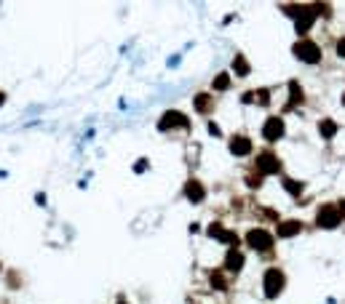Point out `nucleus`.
Wrapping results in <instances>:
<instances>
[{"label": "nucleus", "instance_id": "f257e3e1", "mask_svg": "<svg viewBox=\"0 0 345 304\" xmlns=\"http://www.w3.org/2000/svg\"><path fill=\"white\" fill-rule=\"evenodd\" d=\"M263 288H265V296L268 299H276L278 293H281V288H284V272L281 270H268L265 272V280H263Z\"/></svg>", "mask_w": 345, "mask_h": 304}, {"label": "nucleus", "instance_id": "f03ea898", "mask_svg": "<svg viewBox=\"0 0 345 304\" xmlns=\"http://www.w3.org/2000/svg\"><path fill=\"white\" fill-rule=\"evenodd\" d=\"M294 56L297 59H303V62H308V64H313V62H319L321 59V51H319V45H316L313 40H297L294 43Z\"/></svg>", "mask_w": 345, "mask_h": 304}, {"label": "nucleus", "instance_id": "7ed1b4c3", "mask_svg": "<svg viewBox=\"0 0 345 304\" xmlns=\"http://www.w3.org/2000/svg\"><path fill=\"white\" fill-rule=\"evenodd\" d=\"M246 243H249L254 251H270V248H273V235L257 227V230H251V232L246 235Z\"/></svg>", "mask_w": 345, "mask_h": 304}, {"label": "nucleus", "instance_id": "20e7f679", "mask_svg": "<svg viewBox=\"0 0 345 304\" xmlns=\"http://www.w3.org/2000/svg\"><path fill=\"white\" fill-rule=\"evenodd\" d=\"M316 222H319V227H324V230H334V227L340 224V214L334 206H321L319 214H316Z\"/></svg>", "mask_w": 345, "mask_h": 304}, {"label": "nucleus", "instance_id": "39448f33", "mask_svg": "<svg viewBox=\"0 0 345 304\" xmlns=\"http://www.w3.org/2000/svg\"><path fill=\"white\" fill-rule=\"evenodd\" d=\"M257 171L260 174H278L281 171V163H278V158L273 152H263V155H257Z\"/></svg>", "mask_w": 345, "mask_h": 304}, {"label": "nucleus", "instance_id": "423d86ee", "mask_svg": "<svg viewBox=\"0 0 345 304\" xmlns=\"http://www.w3.org/2000/svg\"><path fill=\"white\" fill-rule=\"evenodd\" d=\"M263 136L268 141H278L284 136V120L281 118H268L265 126H263Z\"/></svg>", "mask_w": 345, "mask_h": 304}, {"label": "nucleus", "instance_id": "0eeeda50", "mask_svg": "<svg viewBox=\"0 0 345 304\" xmlns=\"http://www.w3.org/2000/svg\"><path fill=\"white\" fill-rule=\"evenodd\" d=\"M209 235L214 237V240L228 243V245H233V248H238V235L230 232V230H225L222 224H211V227H209Z\"/></svg>", "mask_w": 345, "mask_h": 304}, {"label": "nucleus", "instance_id": "6e6552de", "mask_svg": "<svg viewBox=\"0 0 345 304\" xmlns=\"http://www.w3.org/2000/svg\"><path fill=\"white\" fill-rule=\"evenodd\" d=\"M171 126H182V128H188V118H185L182 112H166V115L161 118V123H158V128L166 131V128H171Z\"/></svg>", "mask_w": 345, "mask_h": 304}, {"label": "nucleus", "instance_id": "1a4fd4ad", "mask_svg": "<svg viewBox=\"0 0 345 304\" xmlns=\"http://www.w3.org/2000/svg\"><path fill=\"white\" fill-rule=\"evenodd\" d=\"M313 19H316L313 8H303V11H300V16H297V35H305L308 30H311Z\"/></svg>", "mask_w": 345, "mask_h": 304}, {"label": "nucleus", "instance_id": "9d476101", "mask_svg": "<svg viewBox=\"0 0 345 304\" xmlns=\"http://www.w3.org/2000/svg\"><path fill=\"white\" fill-rule=\"evenodd\" d=\"M241 267H244V254H241L238 248H230L228 256H225V270L230 272H238Z\"/></svg>", "mask_w": 345, "mask_h": 304}, {"label": "nucleus", "instance_id": "9b49d317", "mask_svg": "<svg viewBox=\"0 0 345 304\" xmlns=\"http://www.w3.org/2000/svg\"><path fill=\"white\" fill-rule=\"evenodd\" d=\"M230 152H233V155H249V152H251V141L244 139V136H236V139L230 141Z\"/></svg>", "mask_w": 345, "mask_h": 304}, {"label": "nucleus", "instance_id": "f8f14e48", "mask_svg": "<svg viewBox=\"0 0 345 304\" xmlns=\"http://www.w3.org/2000/svg\"><path fill=\"white\" fill-rule=\"evenodd\" d=\"M300 230H303L300 222H281L278 224V237H294L300 235Z\"/></svg>", "mask_w": 345, "mask_h": 304}, {"label": "nucleus", "instance_id": "ddd939ff", "mask_svg": "<svg viewBox=\"0 0 345 304\" xmlns=\"http://www.w3.org/2000/svg\"><path fill=\"white\" fill-rule=\"evenodd\" d=\"M185 195H188V200H193V203H201L203 200V187L198 184V182H188V187H185Z\"/></svg>", "mask_w": 345, "mask_h": 304}, {"label": "nucleus", "instance_id": "4468645a", "mask_svg": "<svg viewBox=\"0 0 345 304\" xmlns=\"http://www.w3.org/2000/svg\"><path fill=\"white\" fill-rule=\"evenodd\" d=\"M319 131H321L324 139H332L334 134H337V123H334V120H321L319 123Z\"/></svg>", "mask_w": 345, "mask_h": 304}, {"label": "nucleus", "instance_id": "2eb2a0df", "mask_svg": "<svg viewBox=\"0 0 345 304\" xmlns=\"http://www.w3.org/2000/svg\"><path fill=\"white\" fill-rule=\"evenodd\" d=\"M233 70H236V75L244 78V75H249V62L244 59V56H236V59H233Z\"/></svg>", "mask_w": 345, "mask_h": 304}, {"label": "nucleus", "instance_id": "dca6fc26", "mask_svg": "<svg viewBox=\"0 0 345 304\" xmlns=\"http://www.w3.org/2000/svg\"><path fill=\"white\" fill-rule=\"evenodd\" d=\"M195 110H198V112H209L211 110V99L206 96V93H198V96H195Z\"/></svg>", "mask_w": 345, "mask_h": 304}, {"label": "nucleus", "instance_id": "f3484780", "mask_svg": "<svg viewBox=\"0 0 345 304\" xmlns=\"http://www.w3.org/2000/svg\"><path fill=\"white\" fill-rule=\"evenodd\" d=\"M246 102H260V104H270V93H268V91H254V93H246Z\"/></svg>", "mask_w": 345, "mask_h": 304}, {"label": "nucleus", "instance_id": "a211bd4d", "mask_svg": "<svg viewBox=\"0 0 345 304\" xmlns=\"http://www.w3.org/2000/svg\"><path fill=\"white\" fill-rule=\"evenodd\" d=\"M209 280H211V286H214V288H220V291H225V288H228V283H225V278H222V272H220V270H214Z\"/></svg>", "mask_w": 345, "mask_h": 304}, {"label": "nucleus", "instance_id": "6ab92c4d", "mask_svg": "<svg viewBox=\"0 0 345 304\" xmlns=\"http://www.w3.org/2000/svg\"><path fill=\"white\" fill-rule=\"evenodd\" d=\"M289 91H292V104H303V88L297 85V80L289 83Z\"/></svg>", "mask_w": 345, "mask_h": 304}, {"label": "nucleus", "instance_id": "aec40b11", "mask_svg": "<svg viewBox=\"0 0 345 304\" xmlns=\"http://www.w3.org/2000/svg\"><path fill=\"white\" fill-rule=\"evenodd\" d=\"M214 88H217V91H228V88H230V78H228V75H217Z\"/></svg>", "mask_w": 345, "mask_h": 304}, {"label": "nucleus", "instance_id": "412c9836", "mask_svg": "<svg viewBox=\"0 0 345 304\" xmlns=\"http://www.w3.org/2000/svg\"><path fill=\"white\" fill-rule=\"evenodd\" d=\"M284 187H286V192H292V195H300V192H303V184L294 182V179H286Z\"/></svg>", "mask_w": 345, "mask_h": 304}, {"label": "nucleus", "instance_id": "4be33fe9", "mask_svg": "<svg viewBox=\"0 0 345 304\" xmlns=\"http://www.w3.org/2000/svg\"><path fill=\"white\" fill-rule=\"evenodd\" d=\"M337 54L342 56V59H345V37H342V40L337 43Z\"/></svg>", "mask_w": 345, "mask_h": 304}, {"label": "nucleus", "instance_id": "5701e85b", "mask_svg": "<svg viewBox=\"0 0 345 304\" xmlns=\"http://www.w3.org/2000/svg\"><path fill=\"white\" fill-rule=\"evenodd\" d=\"M337 214H340V219H345V200L337 206Z\"/></svg>", "mask_w": 345, "mask_h": 304}, {"label": "nucleus", "instance_id": "b1692460", "mask_svg": "<svg viewBox=\"0 0 345 304\" xmlns=\"http://www.w3.org/2000/svg\"><path fill=\"white\" fill-rule=\"evenodd\" d=\"M3 99H6V96H3V93H0V104H3Z\"/></svg>", "mask_w": 345, "mask_h": 304}, {"label": "nucleus", "instance_id": "393cba45", "mask_svg": "<svg viewBox=\"0 0 345 304\" xmlns=\"http://www.w3.org/2000/svg\"><path fill=\"white\" fill-rule=\"evenodd\" d=\"M118 304H126V301H118Z\"/></svg>", "mask_w": 345, "mask_h": 304}, {"label": "nucleus", "instance_id": "a878e982", "mask_svg": "<svg viewBox=\"0 0 345 304\" xmlns=\"http://www.w3.org/2000/svg\"><path fill=\"white\" fill-rule=\"evenodd\" d=\"M342 104H345V96H342Z\"/></svg>", "mask_w": 345, "mask_h": 304}]
</instances>
